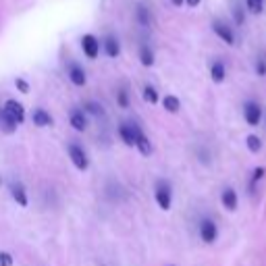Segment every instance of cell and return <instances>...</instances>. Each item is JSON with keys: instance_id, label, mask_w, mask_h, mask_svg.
Instances as JSON below:
<instances>
[{"instance_id": "3", "label": "cell", "mask_w": 266, "mask_h": 266, "mask_svg": "<svg viewBox=\"0 0 266 266\" xmlns=\"http://www.w3.org/2000/svg\"><path fill=\"white\" fill-rule=\"evenodd\" d=\"M210 29H212V33H215L221 42H225L227 46H235V44H237V33H235L233 23H227L225 19H219V17H217V19L210 21Z\"/></svg>"}, {"instance_id": "33", "label": "cell", "mask_w": 266, "mask_h": 266, "mask_svg": "<svg viewBox=\"0 0 266 266\" xmlns=\"http://www.w3.org/2000/svg\"><path fill=\"white\" fill-rule=\"evenodd\" d=\"M169 3H171L175 9H181V7L185 5V0H169Z\"/></svg>"}, {"instance_id": "35", "label": "cell", "mask_w": 266, "mask_h": 266, "mask_svg": "<svg viewBox=\"0 0 266 266\" xmlns=\"http://www.w3.org/2000/svg\"><path fill=\"white\" fill-rule=\"evenodd\" d=\"M0 187H3V177H0Z\"/></svg>"}, {"instance_id": "8", "label": "cell", "mask_w": 266, "mask_h": 266, "mask_svg": "<svg viewBox=\"0 0 266 266\" xmlns=\"http://www.w3.org/2000/svg\"><path fill=\"white\" fill-rule=\"evenodd\" d=\"M3 109H5V113L17 123V125H23V123H25V106H23L21 102H17L15 98H9V100L3 104Z\"/></svg>"}, {"instance_id": "31", "label": "cell", "mask_w": 266, "mask_h": 266, "mask_svg": "<svg viewBox=\"0 0 266 266\" xmlns=\"http://www.w3.org/2000/svg\"><path fill=\"white\" fill-rule=\"evenodd\" d=\"M13 264H15V260L9 252H0V266H13Z\"/></svg>"}, {"instance_id": "7", "label": "cell", "mask_w": 266, "mask_h": 266, "mask_svg": "<svg viewBox=\"0 0 266 266\" xmlns=\"http://www.w3.org/2000/svg\"><path fill=\"white\" fill-rule=\"evenodd\" d=\"M79 46L83 50V55L90 59V61H96L100 57V50H102V40L96 38L94 33H83L81 40H79Z\"/></svg>"}, {"instance_id": "26", "label": "cell", "mask_w": 266, "mask_h": 266, "mask_svg": "<svg viewBox=\"0 0 266 266\" xmlns=\"http://www.w3.org/2000/svg\"><path fill=\"white\" fill-rule=\"evenodd\" d=\"M243 7H245V11H247V15L258 17V15H262L264 9H266V0H243Z\"/></svg>"}, {"instance_id": "12", "label": "cell", "mask_w": 266, "mask_h": 266, "mask_svg": "<svg viewBox=\"0 0 266 266\" xmlns=\"http://www.w3.org/2000/svg\"><path fill=\"white\" fill-rule=\"evenodd\" d=\"M221 204H223V208L227 212H235L239 208V193H237V189L231 187V185L223 187V191H221Z\"/></svg>"}, {"instance_id": "24", "label": "cell", "mask_w": 266, "mask_h": 266, "mask_svg": "<svg viewBox=\"0 0 266 266\" xmlns=\"http://www.w3.org/2000/svg\"><path fill=\"white\" fill-rule=\"evenodd\" d=\"M266 177V167H254L252 169V175H250V183H247V189H250V193L256 191L258 183Z\"/></svg>"}, {"instance_id": "28", "label": "cell", "mask_w": 266, "mask_h": 266, "mask_svg": "<svg viewBox=\"0 0 266 266\" xmlns=\"http://www.w3.org/2000/svg\"><path fill=\"white\" fill-rule=\"evenodd\" d=\"M254 73L258 77H266V52H258L254 59Z\"/></svg>"}, {"instance_id": "10", "label": "cell", "mask_w": 266, "mask_h": 266, "mask_svg": "<svg viewBox=\"0 0 266 266\" xmlns=\"http://www.w3.org/2000/svg\"><path fill=\"white\" fill-rule=\"evenodd\" d=\"M67 77H69L71 83L77 85V87H83V85L87 83V73H85V69H83L79 63H75V61H69V65H67Z\"/></svg>"}, {"instance_id": "9", "label": "cell", "mask_w": 266, "mask_h": 266, "mask_svg": "<svg viewBox=\"0 0 266 266\" xmlns=\"http://www.w3.org/2000/svg\"><path fill=\"white\" fill-rule=\"evenodd\" d=\"M133 127H135V148L139 150V154H141V156H150V154L154 152V146H152L150 137L146 135V131H144V129H141L139 123H135V121H133Z\"/></svg>"}, {"instance_id": "22", "label": "cell", "mask_w": 266, "mask_h": 266, "mask_svg": "<svg viewBox=\"0 0 266 266\" xmlns=\"http://www.w3.org/2000/svg\"><path fill=\"white\" fill-rule=\"evenodd\" d=\"M141 98H144L146 104H152V106L161 102V94H158V90L152 83H146L144 87H141Z\"/></svg>"}, {"instance_id": "14", "label": "cell", "mask_w": 266, "mask_h": 266, "mask_svg": "<svg viewBox=\"0 0 266 266\" xmlns=\"http://www.w3.org/2000/svg\"><path fill=\"white\" fill-rule=\"evenodd\" d=\"M119 137L125 146L129 148H135V127H133V121H123L119 123Z\"/></svg>"}, {"instance_id": "32", "label": "cell", "mask_w": 266, "mask_h": 266, "mask_svg": "<svg viewBox=\"0 0 266 266\" xmlns=\"http://www.w3.org/2000/svg\"><path fill=\"white\" fill-rule=\"evenodd\" d=\"M185 5H187L189 9H196V7L202 5V0H185Z\"/></svg>"}, {"instance_id": "1", "label": "cell", "mask_w": 266, "mask_h": 266, "mask_svg": "<svg viewBox=\"0 0 266 266\" xmlns=\"http://www.w3.org/2000/svg\"><path fill=\"white\" fill-rule=\"evenodd\" d=\"M241 117L247 127H260L264 123V106L258 100H245L241 104Z\"/></svg>"}, {"instance_id": "19", "label": "cell", "mask_w": 266, "mask_h": 266, "mask_svg": "<svg viewBox=\"0 0 266 266\" xmlns=\"http://www.w3.org/2000/svg\"><path fill=\"white\" fill-rule=\"evenodd\" d=\"M231 17H233V27H243L247 19V11L243 7L241 0H233L231 5Z\"/></svg>"}, {"instance_id": "16", "label": "cell", "mask_w": 266, "mask_h": 266, "mask_svg": "<svg viewBox=\"0 0 266 266\" xmlns=\"http://www.w3.org/2000/svg\"><path fill=\"white\" fill-rule=\"evenodd\" d=\"M31 123H33L35 127L46 129V127H52V125H55V119H52V115H50L46 109H33V113H31Z\"/></svg>"}, {"instance_id": "20", "label": "cell", "mask_w": 266, "mask_h": 266, "mask_svg": "<svg viewBox=\"0 0 266 266\" xmlns=\"http://www.w3.org/2000/svg\"><path fill=\"white\" fill-rule=\"evenodd\" d=\"M115 98H117V104L121 106V109H129V106H131V92H129L127 83H121V85L117 87Z\"/></svg>"}, {"instance_id": "29", "label": "cell", "mask_w": 266, "mask_h": 266, "mask_svg": "<svg viewBox=\"0 0 266 266\" xmlns=\"http://www.w3.org/2000/svg\"><path fill=\"white\" fill-rule=\"evenodd\" d=\"M15 87H17V90H19L21 94H29V90H31L29 83H27L23 77H15Z\"/></svg>"}, {"instance_id": "4", "label": "cell", "mask_w": 266, "mask_h": 266, "mask_svg": "<svg viewBox=\"0 0 266 266\" xmlns=\"http://www.w3.org/2000/svg\"><path fill=\"white\" fill-rule=\"evenodd\" d=\"M198 235L202 239V243L206 245H212V243H217L219 241V223L212 219V217H202L200 223H198Z\"/></svg>"}, {"instance_id": "23", "label": "cell", "mask_w": 266, "mask_h": 266, "mask_svg": "<svg viewBox=\"0 0 266 266\" xmlns=\"http://www.w3.org/2000/svg\"><path fill=\"white\" fill-rule=\"evenodd\" d=\"M83 113H85V115H92V117H96V119L106 117L104 106H102L100 102H96V100H87V102H83Z\"/></svg>"}, {"instance_id": "11", "label": "cell", "mask_w": 266, "mask_h": 266, "mask_svg": "<svg viewBox=\"0 0 266 266\" xmlns=\"http://www.w3.org/2000/svg\"><path fill=\"white\" fill-rule=\"evenodd\" d=\"M102 50H104V55L109 57V59H119L121 57V40H119V35L109 31L104 35V40H102Z\"/></svg>"}, {"instance_id": "30", "label": "cell", "mask_w": 266, "mask_h": 266, "mask_svg": "<svg viewBox=\"0 0 266 266\" xmlns=\"http://www.w3.org/2000/svg\"><path fill=\"white\" fill-rule=\"evenodd\" d=\"M198 161H200L202 165H210V163H212V154H210V150L200 148V150H198Z\"/></svg>"}, {"instance_id": "27", "label": "cell", "mask_w": 266, "mask_h": 266, "mask_svg": "<svg viewBox=\"0 0 266 266\" xmlns=\"http://www.w3.org/2000/svg\"><path fill=\"white\" fill-rule=\"evenodd\" d=\"M245 148L250 150L252 154H260V152H262V148H264V141H262V137H260V135L250 133V135L245 137Z\"/></svg>"}, {"instance_id": "6", "label": "cell", "mask_w": 266, "mask_h": 266, "mask_svg": "<svg viewBox=\"0 0 266 266\" xmlns=\"http://www.w3.org/2000/svg\"><path fill=\"white\" fill-rule=\"evenodd\" d=\"M133 17H135V23L144 29H152L156 25V17H154V11H152V5L139 0L133 9Z\"/></svg>"}, {"instance_id": "17", "label": "cell", "mask_w": 266, "mask_h": 266, "mask_svg": "<svg viewBox=\"0 0 266 266\" xmlns=\"http://www.w3.org/2000/svg\"><path fill=\"white\" fill-rule=\"evenodd\" d=\"M137 59H139L141 67H154V63H156V52H154V48L150 46V42H141V44H139Z\"/></svg>"}, {"instance_id": "13", "label": "cell", "mask_w": 266, "mask_h": 266, "mask_svg": "<svg viewBox=\"0 0 266 266\" xmlns=\"http://www.w3.org/2000/svg\"><path fill=\"white\" fill-rule=\"evenodd\" d=\"M9 191H11V198L17 206L21 208H27L29 206V196H27V189L21 181H11L9 183Z\"/></svg>"}, {"instance_id": "15", "label": "cell", "mask_w": 266, "mask_h": 266, "mask_svg": "<svg viewBox=\"0 0 266 266\" xmlns=\"http://www.w3.org/2000/svg\"><path fill=\"white\" fill-rule=\"evenodd\" d=\"M208 73H210L212 83H217V85L225 83V79H227V65H225V61L223 59H215V61L210 63Z\"/></svg>"}, {"instance_id": "21", "label": "cell", "mask_w": 266, "mask_h": 266, "mask_svg": "<svg viewBox=\"0 0 266 266\" xmlns=\"http://www.w3.org/2000/svg\"><path fill=\"white\" fill-rule=\"evenodd\" d=\"M17 127H19V125H17V123L5 113V109H3V106H0V131H3V133H7V135H11V133H15L17 131Z\"/></svg>"}, {"instance_id": "36", "label": "cell", "mask_w": 266, "mask_h": 266, "mask_svg": "<svg viewBox=\"0 0 266 266\" xmlns=\"http://www.w3.org/2000/svg\"><path fill=\"white\" fill-rule=\"evenodd\" d=\"M169 266H175V264H169Z\"/></svg>"}, {"instance_id": "5", "label": "cell", "mask_w": 266, "mask_h": 266, "mask_svg": "<svg viewBox=\"0 0 266 266\" xmlns=\"http://www.w3.org/2000/svg\"><path fill=\"white\" fill-rule=\"evenodd\" d=\"M67 154L71 158V163H73V167L81 173H85L87 169H90V158H87V152L83 150L81 144H77V141H69L67 144Z\"/></svg>"}, {"instance_id": "34", "label": "cell", "mask_w": 266, "mask_h": 266, "mask_svg": "<svg viewBox=\"0 0 266 266\" xmlns=\"http://www.w3.org/2000/svg\"><path fill=\"white\" fill-rule=\"evenodd\" d=\"M264 127H266V111H264Z\"/></svg>"}, {"instance_id": "18", "label": "cell", "mask_w": 266, "mask_h": 266, "mask_svg": "<svg viewBox=\"0 0 266 266\" xmlns=\"http://www.w3.org/2000/svg\"><path fill=\"white\" fill-rule=\"evenodd\" d=\"M69 123H71V127H73L75 131H85L87 129V115L83 113V109H71L69 113Z\"/></svg>"}, {"instance_id": "2", "label": "cell", "mask_w": 266, "mask_h": 266, "mask_svg": "<svg viewBox=\"0 0 266 266\" xmlns=\"http://www.w3.org/2000/svg\"><path fill=\"white\" fill-rule=\"evenodd\" d=\"M154 200L158 208L169 212L173 208V183L169 179H156L154 183Z\"/></svg>"}, {"instance_id": "25", "label": "cell", "mask_w": 266, "mask_h": 266, "mask_svg": "<svg viewBox=\"0 0 266 266\" xmlns=\"http://www.w3.org/2000/svg\"><path fill=\"white\" fill-rule=\"evenodd\" d=\"M163 106H165V111H167V113L177 115V113L181 111V100L177 98L175 94H167V96L163 98Z\"/></svg>"}]
</instances>
